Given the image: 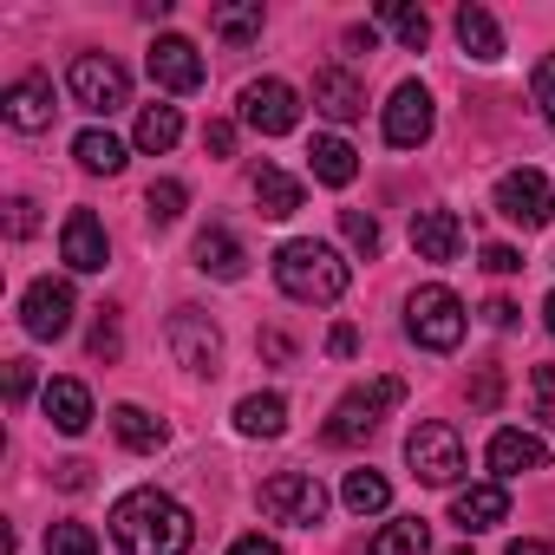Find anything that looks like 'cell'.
I'll return each instance as SVG.
<instances>
[{
    "mask_svg": "<svg viewBox=\"0 0 555 555\" xmlns=\"http://www.w3.org/2000/svg\"><path fill=\"white\" fill-rule=\"evenodd\" d=\"M112 535H118L125 555H190L196 522H190V509L170 490L144 483V490H125L112 503Z\"/></svg>",
    "mask_w": 555,
    "mask_h": 555,
    "instance_id": "1",
    "label": "cell"
},
{
    "mask_svg": "<svg viewBox=\"0 0 555 555\" xmlns=\"http://www.w3.org/2000/svg\"><path fill=\"white\" fill-rule=\"evenodd\" d=\"M274 282H282V295L288 301H308V308H327V301H340L347 295V282H353V268H347V255L340 248H327V242H282L274 248Z\"/></svg>",
    "mask_w": 555,
    "mask_h": 555,
    "instance_id": "2",
    "label": "cell"
},
{
    "mask_svg": "<svg viewBox=\"0 0 555 555\" xmlns=\"http://www.w3.org/2000/svg\"><path fill=\"white\" fill-rule=\"evenodd\" d=\"M405 334H412L425 353H451V347L464 340V301H457L444 282L412 288V301H405Z\"/></svg>",
    "mask_w": 555,
    "mask_h": 555,
    "instance_id": "3",
    "label": "cell"
},
{
    "mask_svg": "<svg viewBox=\"0 0 555 555\" xmlns=\"http://www.w3.org/2000/svg\"><path fill=\"white\" fill-rule=\"evenodd\" d=\"M405 399V386L399 379H373V386H360V392H347L334 412H327V444H340V451H353V444H366L373 431H379V418L392 412Z\"/></svg>",
    "mask_w": 555,
    "mask_h": 555,
    "instance_id": "4",
    "label": "cell"
},
{
    "mask_svg": "<svg viewBox=\"0 0 555 555\" xmlns=\"http://www.w3.org/2000/svg\"><path fill=\"white\" fill-rule=\"evenodd\" d=\"M66 92H73V105L112 118V112L131 105V73H125L112 53H79V60L66 66Z\"/></svg>",
    "mask_w": 555,
    "mask_h": 555,
    "instance_id": "5",
    "label": "cell"
},
{
    "mask_svg": "<svg viewBox=\"0 0 555 555\" xmlns=\"http://www.w3.org/2000/svg\"><path fill=\"white\" fill-rule=\"evenodd\" d=\"M261 516L268 522H288V529H314L327 516V490L314 470H274L261 483Z\"/></svg>",
    "mask_w": 555,
    "mask_h": 555,
    "instance_id": "6",
    "label": "cell"
},
{
    "mask_svg": "<svg viewBox=\"0 0 555 555\" xmlns=\"http://www.w3.org/2000/svg\"><path fill=\"white\" fill-rule=\"evenodd\" d=\"M405 464H412V477L418 483H457L464 477V438L444 425V418H425V425H412V438H405Z\"/></svg>",
    "mask_w": 555,
    "mask_h": 555,
    "instance_id": "7",
    "label": "cell"
},
{
    "mask_svg": "<svg viewBox=\"0 0 555 555\" xmlns=\"http://www.w3.org/2000/svg\"><path fill=\"white\" fill-rule=\"evenodd\" d=\"M164 340H170V353H177L183 373H196V379L222 373V334H216V321L203 308H177L170 327H164Z\"/></svg>",
    "mask_w": 555,
    "mask_h": 555,
    "instance_id": "8",
    "label": "cell"
},
{
    "mask_svg": "<svg viewBox=\"0 0 555 555\" xmlns=\"http://www.w3.org/2000/svg\"><path fill=\"white\" fill-rule=\"evenodd\" d=\"M242 125L261 138H288L301 125V92L288 79H248L242 86Z\"/></svg>",
    "mask_w": 555,
    "mask_h": 555,
    "instance_id": "9",
    "label": "cell"
},
{
    "mask_svg": "<svg viewBox=\"0 0 555 555\" xmlns=\"http://www.w3.org/2000/svg\"><path fill=\"white\" fill-rule=\"evenodd\" d=\"M496 216L516 222V229H542L555 216V190L542 170H503L496 177Z\"/></svg>",
    "mask_w": 555,
    "mask_h": 555,
    "instance_id": "10",
    "label": "cell"
},
{
    "mask_svg": "<svg viewBox=\"0 0 555 555\" xmlns=\"http://www.w3.org/2000/svg\"><path fill=\"white\" fill-rule=\"evenodd\" d=\"M73 314H79V301H73V282H60V274H40V282L21 295V327L34 340H60L73 327Z\"/></svg>",
    "mask_w": 555,
    "mask_h": 555,
    "instance_id": "11",
    "label": "cell"
},
{
    "mask_svg": "<svg viewBox=\"0 0 555 555\" xmlns=\"http://www.w3.org/2000/svg\"><path fill=\"white\" fill-rule=\"evenodd\" d=\"M431 125H438V105H431V92H425L418 79L392 86V99H386V144H399V151H418V144L431 138Z\"/></svg>",
    "mask_w": 555,
    "mask_h": 555,
    "instance_id": "12",
    "label": "cell"
},
{
    "mask_svg": "<svg viewBox=\"0 0 555 555\" xmlns=\"http://www.w3.org/2000/svg\"><path fill=\"white\" fill-rule=\"evenodd\" d=\"M144 66H151V79H157L164 92H196V86H203V53H196V40H183V34H157Z\"/></svg>",
    "mask_w": 555,
    "mask_h": 555,
    "instance_id": "13",
    "label": "cell"
},
{
    "mask_svg": "<svg viewBox=\"0 0 555 555\" xmlns=\"http://www.w3.org/2000/svg\"><path fill=\"white\" fill-rule=\"evenodd\" d=\"M0 118H8L14 131H47L53 125V79L47 73H21L8 92H0Z\"/></svg>",
    "mask_w": 555,
    "mask_h": 555,
    "instance_id": "14",
    "label": "cell"
},
{
    "mask_svg": "<svg viewBox=\"0 0 555 555\" xmlns=\"http://www.w3.org/2000/svg\"><path fill=\"white\" fill-rule=\"evenodd\" d=\"M60 255H66V268H73V274H99V268L112 261L105 222H99L92 209H73V216H66V229H60Z\"/></svg>",
    "mask_w": 555,
    "mask_h": 555,
    "instance_id": "15",
    "label": "cell"
},
{
    "mask_svg": "<svg viewBox=\"0 0 555 555\" xmlns=\"http://www.w3.org/2000/svg\"><path fill=\"white\" fill-rule=\"evenodd\" d=\"M490 470H496V483H509V477H529V470H542L548 464V444L535 438V431H516V425H503L496 438H490Z\"/></svg>",
    "mask_w": 555,
    "mask_h": 555,
    "instance_id": "16",
    "label": "cell"
},
{
    "mask_svg": "<svg viewBox=\"0 0 555 555\" xmlns=\"http://www.w3.org/2000/svg\"><path fill=\"white\" fill-rule=\"evenodd\" d=\"M451 522H457L464 535L503 529V522H509V490H503V483H470V490H457V496H451Z\"/></svg>",
    "mask_w": 555,
    "mask_h": 555,
    "instance_id": "17",
    "label": "cell"
},
{
    "mask_svg": "<svg viewBox=\"0 0 555 555\" xmlns=\"http://www.w3.org/2000/svg\"><path fill=\"white\" fill-rule=\"evenodd\" d=\"M412 248H418V261H457V248H464L457 209H418L412 216Z\"/></svg>",
    "mask_w": 555,
    "mask_h": 555,
    "instance_id": "18",
    "label": "cell"
},
{
    "mask_svg": "<svg viewBox=\"0 0 555 555\" xmlns=\"http://www.w3.org/2000/svg\"><path fill=\"white\" fill-rule=\"evenodd\" d=\"M196 268L216 274V282H242V274H248V248H242V235L222 229V222H209V229L196 235Z\"/></svg>",
    "mask_w": 555,
    "mask_h": 555,
    "instance_id": "19",
    "label": "cell"
},
{
    "mask_svg": "<svg viewBox=\"0 0 555 555\" xmlns=\"http://www.w3.org/2000/svg\"><path fill=\"white\" fill-rule=\"evenodd\" d=\"M314 105H321L334 125H353V118L366 112V86H360L347 66H327V73H314Z\"/></svg>",
    "mask_w": 555,
    "mask_h": 555,
    "instance_id": "20",
    "label": "cell"
},
{
    "mask_svg": "<svg viewBox=\"0 0 555 555\" xmlns=\"http://www.w3.org/2000/svg\"><path fill=\"white\" fill-rule=\"evenodd\" d=\"M308 170H314V183L347 190V183L360 177V151H353L347 138H314V144H308Z\"/></svg>",
    "mask_w": 555,
    "mask_h": 555,
    "instance_id": "21",
    "label": "cell"
},
{
    "mask_svg": "<svg viewBox=\"0 0 555 555\" xmlns=\"http://www.w3.org/2000/svg\"><path fill=\"white\" fill-rule=\"evenodd\" d=\"M40 405H47V418H53V431H66V438H79V431L92 425V392H86L79 379H53Z\"/></svg>",
    "mask_w": 555,
    "mask_h": 555,
    "instance_id": "22",
    "label": "cell"
},
{
    "mask_svg": "<svg viewBox=\"0 0 555 555\" xmlns=\"http://www.w3.org/2000/svg\"><path fill=\"white\" fill-rule=\"evenodd\" d=\"M112 431H118V444L138 451V457L164 451V438H170V425H164L157 412H144V405H112Z\"/></svg>",
    "mask_w": 555,
    "mask_h": 555,
    "instance_id": "23",
    "label": "cell"
},
{
    "mask_svg": "<svg viewBox=\"0 0 555 555\" xmlns=\"http://www.w3.org/2000/svg\"><path fill=\"white\" fill-rule=\"evenodd\" d=\"M235 431L242 438H282L288 431V399L282 392H248L235 405Z\"/></svg>",
    "mask_w": 555,
    "mask_h": 555,
    "instance_id": "24",
    "label": "cell"
},
{
    "mask_svg": "<svg viewBox=\"0 0 555 555\" xmlns=\"http://www.w3.org/2000/svg\"><path fill=\"white\" fill-rule=\"evenodd\" d=\"M451 27H457V47H464L470 60H483V66H490V60H503V27L490 21V8H457V21H451Z\"/></svg>",
    "mask_w": 555,
    "mask_h": 555,
    "instance_id": "25",
    "label": "cell"
},
{
    "mask_svg": "<svg viewBox=\"0 0 555 555\" xmlns=\"http://www.w3.org/2000/svg\"><path fill=\"white\" fill-rule=\"evenodd\" d=\"M255 203H261V216H274V222H288V216L301 209V177H288V170H274V164H261V170H255Z\"/></svg>",
    "mask_w": 555,
    "mask_h": 555,
    "instance_id": "26",
    "label": "cell"
},
{
    "mask_svg": "<svg viewBox=\"0 0 555 555\" xmlns=\"http://www.w3.org/2000/svg\"><path fill=\"white\" fill-rule=\"evenodd\" d=\"M177 138H183V112H177V105H144V112H138V131H131V144H138V151L164 157Z\"/></svg>",
    "mask_w": 555,
    "mask_h": 555,
    "instance_id": "27",
    "label": "cell"
},
{
    "mask_svg": "<svg viewBox=\"0 0 555 555\" xmlns=\"http://www.w3.org/2000/svg\"><path fill=\"white\" fill-rule=\"evenodd\" d=\"M73 157H79V170H92V177H118V170L131 164V157H125V144H118L112 131H99V125L73 138Z\"/></svg>",
    "mask_w": 555,
    "mask_h": 555,
    "instance_id": "28",
    "label": "cell"
},
{
    "mask_svg": "<svg viewBox=\"0 0 555 555\" xmlns=\"http://www.w3.org/2000/svg\"><path fill=\"white\" fill-rule=\"evenodd\" d=\"M340 503H347L353 516H379V509L392 503V483H386L379 470H347V483H340Z\"/></svg>",
    "mask_w": 555,
    "mask_h": 555,
    "instance_id": "29",
    "label": "cell"
},
{
    "mask_svg": "<svg viewBox=\"0 0 555 555\" xmlns=\"http://www.w3.org/2000/svg\"><path fill=\"white\" fill-rule=\"evenodd\" d=\"M373 555H431V529H425V516H399V522H386V529L373 535Z\"/></svg>",
    "mask_w": 555,
    "mask_h": 555,
    "instance_id": "30",
    "label": "cell"
},
{
    "mask_svg": "<svg viewBox=\"0 0 555 555\" xmlns=\"http://www.w3.org/2000/svg\"><path fill=\"white\" fill-rule=\"evenodd\" d=\"M379 21L399 34V47H405V53H425V40H431V21H425V8H405V0H386V8H379Z\"/></svg>",
    "mask_w": 555,
    "mask_h": 555,
    "instance_id": "31",
    "label": "cell"
},
{
    "mask_svg": "<svg viewBox=\"0 0 555 555\" xmlns=\"http://www.w3.org/2000/svg\"><path fill=\"white\" fill-rule=\"evenodd\" d=\"M261 21H268L261 8H216V14H209V27H216L229 47H248V40H261Z\"/></svg>",
    "mask_w": 555,
    "mask_h": 555,
    "instance_id": "32",
    "label": "cell"
},
{
    "mask_svg": "<svg viewBox=\"0 0 555 555\" xmlns=\"http://www.w3.org/2000/svg\"><path fill=\"white\" fill-rule=\"evenodd\" d=\"M183 203H190V190H183L177 177H157V183L144 190V209H151V222H177V216H183Z\"/></svg>",
    "mask_w": 555,
    "mask_h": 555,
    "instance_id": "33",
    "label": "cell"
},
{
    "mask_svg": "<svg viewBox=\"0 0 555 555\" xmlns=\"http://www.w3.org/2000/svg\"><path fill=\"white\" fill-rule=\"evenodd\" d=\"M47 555H99V535L86 522H53L47 529Z\"/></svg>",
    "mask_w": 555,
    "mask_h": 555,
    "instance_id": "34",
    "label": "cell"
},
{
    "mask_svg": "<svg viewBox=\"0 0 555 555\" xmlns=\"http://www.w3.org/2000/svg\"><path fill=\"white\" fill-rule=\"evenodd\" d=\"M340 235L360 248V255H379V222L366 209H340Z\"/></svg>",
    "mask_w": 555,
    "mask_h": 555,
    "instance_id": "35",
    "label": "cell"
},
{
    "mask_svg": "<svg viewBox=\"0 0 555 555\" xmlns=\"http://www.w3.org/2000/svg\"><path fill=\"white\" fill-rule=\"evenodd\" d=\"M92 353H99V360H118V353H125V334H118V314H112V308H105L99 327H92Z\"/></svg>",
    "mask_w": 555,
    "mask_h": 555,
    "instance_id": "36",
    "label": "cell"
},
{
    "mask_svg": "<svg viewBox=\"0 0 555 555\" xmlns=\"http://www.w3.org/2000/svg\"><path fill=\"white\" fill-rule=\"evenodd\" d=\"M529 92H535V105L555 118V53H542V60H535V79H529Z\"/></svg>",
    "mask_w": 555,
    "mask_h": 555,
    "instance_id": "37",
    "label": "cell"
},
{
    "mask_svg": "<svg viewBox=\"0 0 555 555\" xmlns=\"http://www.w3.org/2000/svg\"><path fill=\"white\" fill-rule=\"evenodd\" d=\"M203 151H209V157H235V125H229V118H209V125H203Z\"/></svg>",
    "mask_w": 555,
    "mask_h": 555,
    "instance_id": "38",
    "label": "cell"
},
{
    "mask_svg": "<svg viewBox=\"0 0 555 555\" xmlns=\"http://www.w3.org/2000/svg\"><path fill=\"white\" fill-rule=\"evenodd\" d=\"M34 229H40V216H34V203H27V196H14V203H8V235H14V242H27Z\"/></svg>",
    "mask_w": 555,
    "mask_h": 555,
    "instance_id": "39",
    "label": "cell"
},
{
    "mask_svg": "<svg viewBox=\"0 0 555 555\" xmlns=\"http://www.w3.org/2000/svg\"><path fill=\"white\" fill-rule=\"evenodd\" d=\"M255 347H261V353H268V360H274V366H295V340H288V334H282V327H268V334H261V340H255Z\"/></svg>",
    "mask_w": 555,
    "mask_h": 555,
    "instance_id": "40",
    "label": "cell"
},
{
    "mask_svg": "<svg viewBox=\"0 0 555 555\" xmlns=\"http://www.w3.org/2000/svg\"><path fill=\"white\" fill-rule=\"evenodd\" d=\"M483 268H490V274H516V268H522V255H516L509 242H490V248H483Z\"/></svg>",
    "mask_w": 555,
    "mask_h": 555,
    "instance_id": "41",
    "label": "cell"
},
{
    "mask_svg": "<svg viewBox=\"0 0 555 555\" xmlns=\"http://www.w3.org/2000/svg\"><path fill=\"white\" fill-rule=\"evenodd\" d=\"M327 353H334V360H353V353H360V327H353V321H340V327L327 334Z\"/></svg>",
    "mask_w": 555,
    "mask_h": 555,
    "instance_id": "42",
    "label": "cell"
},
{
    "mask_svg": "<svg viewBox=\"0 0 555 555\" xmlns=\"http://www.w3.org/2000/svg\"><path fill=\"white\" fill-rule=\"evenodd\" d=\"M229 555H288V548L274 542V535H235V542H229Z\"/></svg>",
    "mask_w": 555,
    "mask_h": 555,
    "instance_id": "43",
    "label": "cell"
},
{
    "mask_svg": "<svg viewBox=\"0 0 555 555\" xmlns=\"http://www.w3.org/2000/svg\"><path fill=\"white\" fill-rule=\"evenodd\" d=\"M27 392H34V360H14V366H8V399L21 405Z\"/></svg>",
    "mask_w": 555,
    "mask_h": 555,
    "instance_id": "44",
    "label": "cell"
},
{
    "mask_svg": "<svg viewBox=\"0 0 555 555\" xmlns=\"http://www.w3.org/2000/svg\"><path fill=\"white\" fill-rule=\"evenodd\" d=\"M86 470H92V464H79V457H66V464H53V483H60V490H86V483H92Z\"/></svg>",
    "mask_w": 555,
    "mask_h": 555,
    "instance_id": "45",
    "label": "cell"
},
{
    "mask_svg": "<svg viewBox=\"0 0 555 555\" xmlns=\"http://www.w3.org/2000/svg\"><path fill=\"white\" fill-rule=\"evenodd\" d=\"M483 321H490L496 334H509V327H516V301H503V295H496V301H483Z\"/></svg>",
    "mask_w": 555,
    "mask_h": 555,
    "instance_id": "46",
    "label": "cell"
},
{
    "mask_svg": "<svg viewBox=\"0 0 555 555\" xmlns=\"http://www.w3.org/2000/svg\"><path fill=\"white\" fill-rule=\"evenodd\" d=\"M373 47H379L373 27H347V53H373Z\"/></svg>",
    "mask_w": 555,
    "mask_h": 555,
    "instance_id": "47",
    "label": "cell"
},
{
    "mask_svg": "<svg viewBox=\"0 0 555 555\" xmlns=\"http://www.w3.org/2000/svg\"><path fill=\"white\" fill-rule=\"evenodd\" d=\"M496 392H503V379H496V373H483V379H477V405H496Z\"/></svg>",
    "mask_w": 555,
    "mask_h": 555,
    "instance_id": "48",
    "label": "cell"
},
{
    "mask_svg": "<svg viewBox=\"0 0 555 555\" xmlns=\"http://www.w3.org/2000/svg\"><path fill=\"white\" fill-rule=\"evenodd\" d=\"M509 555H555L548 542H509Z\"/></svg>",
    "mask_w": 555,
    "mask_h": 555,
    "instance_id": "49",
    "label": "cell"
},
{
    "mask_svg": "<svg viewBox=\"0 0 555 555\" xmlns=\"http://www.w3.org/2000/svg\"><path fill=\"white\" fill-rule=\"evenodd\" d=\"M542 321H548V334H555V295H548V301H542Z\"/></svg>",
    "mask_w": 555,
    "mask_h": 555,
    "instance_id": "50",
    "label": "cell"
},
{
    "mask_svg": "<svg viewBox=\"0 0 555 555\" xmlns=\"http://www.w3.org/2000/svg\"><path fill=\"white\" fill-rule=\"evenodd\" d=\"M542 418H548V425H555V412H542Z\"/></svg>",
    "mask_w": 555,
    "mask_h": 555,
    "instance_id": "51",
    "label": "cell"
},
{
    "mask_svg": "<svg viewBox=\"0 0 555 555\" xmlns=\"http://www.w3.org/2000/svg\"><path fill=\"white\" fill-rule=\"evenodd\" d=\"M451 555H470V548H451Z\"/></svg>",
    "mask_w": 555,
    "mask_h": 555,
    "instance_id": "52",
    "label": "cell"
},
{
    "mask_svg": "<svg viewBox=\"0 0 555 555\" xmlns=\"http://www.w3.org/2000/svg\"><path fill=\"white\" fill-rule=\"evenodd\" d=\"M548 125H555V118H548Z\"/></svg>",
    "mask_w": 555,
    "mask_h": 555,
    "instance_id": "53",
    "label": "cell"
}]
</instances>
